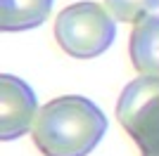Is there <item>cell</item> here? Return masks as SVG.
<instances>
[{"label":"cell","mask_w":159,"mask_h":156,"mask_svg":"<svg viewBox=\"0 0 159 156\" xmlns=\"http://www.w3.org/2000/svg\"><path fill=\"white\" fill-rule=\"evenodd\" d=\"M107 118L98 104L81 95L48 102L33 123V144L43 156H88L100 144Z\"/></svg>","instance_id":"6da1fadb"},{"label":"cell","mask_w":159,"mask_h":156,"mask_svg":"<svg viewBox=\"0 0 159 156\" xmlns=\"http://www.w3.org/2000/svg\"><path fill=\"white\" fill-rule=\"evenodd\" d=\"M116 21L98 2H74L55 19V40L74 59H93L112 45Z\"/></svg>","instance_id":"7a4b0ae2"},{"label":"cell","mask_w":159,"mask_h":156,"mask_svg":"<svg viewBox=\"0 0 159 156\" xmlns=\"http://www.w3.org/2000/svg\"><path fill=\"white\" fill-rule=\"evenodd\" d=\"M116 118L143 156H159V78L140 76L124 88Z\"/></svg>","instance_id":"3957f363"},{"label":"cell","mask_w":159,"mask_h":156,"mask_svg":"<svg viewBox=\"0 0 159 156\" xmlns=\"http://www.w3.org/2000/svg\"><path fill=\"white\" fill-rule=\"evenodd\" d=\"M38 118L36 95L21 78L0 76V140H17L33 130Z\"/></svg>","instance_id":"277c9868"},{"label":"cell","mask_w":159,"mask_h":156,"mask_svg":"<svg viewBox=\"0 0 159 156\" xmlns=\"http://www.w3.org/2000/svg\"><path fill=\"white\" fill-rule=\"evenodd\" d=\"M128 54L140 76L159 78V14H150L133 26Z\"/></svg>","instance_id":"5b68a950"},{"label":"cell","mask_w":159,"mask_h":156,"mask_svg":"<svg viewBox=\"0 0 159 156\" xmlns=\"http://www.w3.org/2000/svg\"><path fill=\"white\" fill-rule=\"evenodd\" d=\"M52 0H0V28L26 31L48 19Z\"/></svg>","instance_id":"8992f818"},{"label":"cell","mask_w":159,"mask_h":156,"mask_svg":"<svg viewBox=\"0 0 159 156\" xmlns=\"http://www.w3.org/2000/svg\"><path fill=\"white\" fill-rule=\"evenodd\" d=\"M107 10L116 21H133L138 24L150 17L152 10L159 7V0H105Z\"/></svg>","instance_id":"52a82bcc"}]
</instances>
